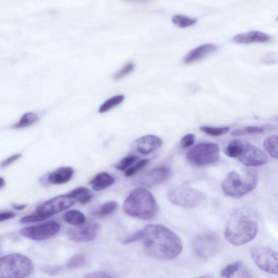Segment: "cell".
<instances>
[{
	"instance_id": "obj_36",
	"label": "cell",
	"mask_w": 278,
	"mask_h": 278,
	"mask_svg": "<svg viewBox=\"0 0 278 278\" xmlns=\"http://www.w3.org/2000/svg\"><path fill=\"white\" fill-rule=\"evenodd\" d=\"M143 238V230L138 231L133 234H132L127 238H125L122 239H120V242L122 244L127 245L130 243H134L136 241L140 240Z\"/></svg>"
},
{
	"instance_id": "obj_4",
	"label": "cell",
	"mask_w": 278,
	"mask_h": 278,
	"mask_svg": "<svg viewBox=\"0 0 278 278\" xmlns=\"http://www.w3.org/2000/svg\"><path fill=\"white\" fill-rule=\"evenodd\" d=\"M258 183V177L254 170L245 169L241 173L232 171L228 174L221 184L226 195L240 198L253 191Z\"/></svg>"
},
{
	"instance_id": "obj_33",
	"label": "cell",
	"mask_w": 278,
	"mask_h": 278,
	"mask_svg": "<svg viewBox=\"0 0 278 278\" xmlns=\"http://www.w3.org/2000/svg\"><path fill=\"white\" fill-rule=\"evenodd\" d=\"M48 218L50 217L37 213V214L27 215V216L23 217L20 219V223L22 224L35 223V222L45 221Z\"/></svg>"
},
{
	"instance_id": "obj_39",
	"label": "cell",
	"mask_w": 278,
	"mask_h": 278,
	"mask_svg": "<svg viewBox=\"0 0 278 278\" xmlns=\"http://www.w3.org/2000/svg\"><path fill=\"white\" fill-rule=\"evenodd\" d=\"M44 272L48 274H57L61 272L62 268L60 266H46L43 268Z\"/></svg>"
},
{
	"instance_id": "obj_27",
	"label": "cell",
	"mask_w": 278,
	"mask_h": 278,
	"mask_svg": "<svg viewBox=\"0 0 278 278\" xmlns=\"http://www.w3.org/2000/svg\"><path fill=\"white\" fill-rule=\"evenodd\" d=\"M38 120V116L32 113L25 114L19 121L14 125L13 128L16 129L23 128L31 126Z\"/></svg>"
},
{
	"instance_id": "obj_20",
	"label": "cell",
	"mask_w": 278,
	"mask_h": 278,
	"mask_svg": "<svg viewBox=\"0 0 278 278\" xmlns=\"http://www.w3.org/2000/svg\"><path fill=\"white\" fill-rule=\"evenodd\" d=\"M63 219L66 223L75 226L83 225L86 221L85 215L78 210H72L66 212L64 215Z\"/></svg>"
},
{
	"instance_id": "obj_2",
	"label": "cell",
	"mask_w": 278,
	"mask_h": 278,
	"mask_svg": "<svg viewBox=\"0 0 278 278\" xmlns=\"http://www.w3.org/2000/svg\"><path fill=\"white\" fill-rule=\"evenodd\" d=\"M258 222L251 210L240 208L233 211L226 225L224 235L232 245L240 246L252 241L258 232Z\"/></svg>"
},
{
	"instance_id": "obj_38",
	"label": "cell",
	"mask_w": 278,
	"mask_h": 278,
	"mask_svg": "<svg viewBox=\"0 0 278 278\" xmlns=\"http://www.w3.org/2000/svg\"><path fill=\"white\" fill-rule=\"evenodd\" d=\"M22 157V155L20 154L13 155L5 160V161L1 163V166L2 167V168H5V167L8 166L14 162L18 161V160H19Z\"/></svg>"
},
{
	"instance_id": "obj_32",
	"label": "cell",
	"mask_w": 278,
	"mask_h": 278,
	"mask_svg": "<svg viewBox=\"0 0 278 278\" xmlns=\"http://www.w3.org/2000/svg\"><path fill=\"white\" fill-rule=\"evenodd\" d=\"M138 160L135 156H129L123 158L121 161L115 166V168L121 171H126L133 165Z\"/></svg>"
},
{
	"instance_id": "obj_8",
	"label": "cell",
	"mask_w": 278,
	"mask_h": 278,
	"mask_svg": "<svg viewBox=\"0 0 278 278\" xmlns=\"http://www.w3.org/2000/svg\"><path fill=\"white\" fill-rule=\"evenodd\" d=\"M168 197L174 205L190 208L197 206L205 199V194L189 187H179L168 193Z\"/></svg>"
},
{
	"instance_id": "obj_12",
	"label": "cell",
	"mask_w": 278,
	"mask_h": 278,
	"mask_svg": "<svg viewBox=\"0 0 278 278\" xmlns=\"http://www.w3.org/2000/svg\"><path fill=\"white\" fill-rule=\"evenodd\" d=\"M101 225L93 223L86 226H79L67 231L68 240L76 242H89L94 240L99 234Z\"/></svg>"
},
{
	"instance_id": "obj_30",
	"label": "cell",
	"mask_w": 278,
	"mask_h": 278,
	"mask_svg": "<svg viewBox=\"0 0 278 278\" xmlns=\"http://www.w3.org/2000/svg\"><path fill=\"white\" fill-rule=\"evenodd\" d=\"M264 131L262 127L256 126H248L243 128H239L233 131L231 135L233 136H240L246 134L261 133Z\"/></svg>"
},
{
	"instance_id": "obj_34",
	"label": "cell",
	"mask_w": 278,
	"mask_h": 278,
	"mask_svg": "<svg viewBox=\"0 0 278 278\" xmlns=\"http://www.w3.org/2000/svg\"><path fill=\"white\" fill-rule=\"evenodd\" d=\"M90 193H91V191L87 187H79L72 191L68 194L76 201H78Z\"/></svg>"
},
{
	"instance_id": "obj_17",
	"label": "cell",
	"mask_w": 278,
	"mask_h": 278,
	"mask_svg": "<svg viewBox=\"0 0 278 278\" xmlns=\"http://www.w3.org/2000/svg\"><path fill=\"white\" fill-rule=\"evenodd\" d=\"M271 37L266 33L258 31H253L246 33L236 35L233 38L235 42L240 44H251L255 43H267Z\"/></svg>"
},
{
	"instance_id": "obj_45",
	"label": "cell",
	"mask_w": 278,
	"mask_h": 278,
	"mask_svg": "<svg viewBox=\"0 0 278 278\" xmlns=\"http://www.w3.org/2000/svg\"><path fill=\"white\" fill-rule=\"evenodd\" d=\"M277 20H278V16H277Z\"/></svg>"
},
{
	"instance_id": "obj_24",
	"label": "cell",
	"mask_w": 278,
	"mask_h": 278,
	"mask_svg": "<svg viewBox=\"0 0 278 278\" xmlns=\"http://www.w3.org/2000/svg\"><path fill=\"white\" fill-rule=\"evenodd\" d=\"M124 99V96L119 95L111 97L109 99L104 102L99 110L100 114L108 112L110 110L120 105Z\"/></svg>"
},
{
	"instance_id": "obj_28",
	"label": "cell",
	"mask_w": 278,
	"mask_h": 278,
	"mask_svg": "<svg viewBox=\"0 0 278 278\" xmlns=\"http://www.w3.org/2000/svg\"><path fill=\"white\" fill-rule=\"evenodd\" d=\"M242 266L241 261H237L229 264L221 271V275L224 277H232L237 273Z\"/></svg>"
},
{
	"instance_id": "obj_16",
	"label": "cell",
	"mask_w": 278,
	"mask_h": 278,
	"mask_svg": "<svg viewBox=\"0 0 278 278\" xmlns=\"http://www.w3.org/2000/svg\"><path fill=\"white\" fill-rule=\"evenodd\" d=\"M218 47L212 44L200 45L187 53L184 58L185 64H190L192 62L202 59L213 52L217 51Z\"/></svg>"
},
{
	"instance_id": "obj_6",
	"label": "cell",
	"mask_w": 278,
	"mask_h": 278,
	"mask_svg": "<svg viewBox=\"0 0 278 278\" xmlns=\"http://www.w3.org/2000/svg\"><path fill=\"white\" fill-rule=\"evenodd\" d=\"M220 149L215 143H201L187 153L186 158L191 164L204 166L217 163L220 158Z\"/></svg>"
},
{
	"instance_id": "obj_46",
	"label": "cell",
	"mask_w": 278,
	"mask_h": 278,
	"mask_svg": "<svg viewBox=\"0 0 278 278\" xmlns=\"http://www.w3.org/2000/svg\"><path fill=\"white\" fill-rule=\"evenodd\" d=\"M277 120H278V118H277Z\"/></svg>"
},
{
	"instance_id": "obj_19",
	"label": "cell",
	"mask_w": 278,
	"mask_h": 278,
	"mask_svg": "<svg viewBox=\"0 0 278 278\" xmlns=\"http://www.w3.org/2000/svg\"><path fill=\"white\" fill-rule=\"evenodd\" d=\"M115 183V178L109 173L105 172H101L96 175L89 182L93 190L100 191L108 188Z\"/></svg>"
},
{
	"instance_id": "obj_22",
	"label": "cell",
	"mask_w": 278,
	"mask_h": 278,
	"mask_svg": "<svg viewBox=\"0 0 278 278\" xmlns=\"http://www.w3.org/2000/svg\"><path fill=\"white\" fill-rule=\"evenodd\" d=\"M117 206L116 201H108L95 210L93 214L97 217H105L115 212Z\"/></svg>"
},
{
	"instance_id": "obj_37",
	"label": "cell",
	"mask_w": 278,
	"mask_h": 278,
	"mask_svg": "<svg viewBox=\"0 0 278 278\" xmlns=\"http://www.w3.org/2000/svg\"><path fill=\"white\" fill-rule=\"evenodd\" d=\"M196 135L193 134H187L180 141V145L183 148L191 147L195 141Z\"/></svg>"
},
{
	"instance_id": "obj_23",
	"label": "cell",
	"mask_w": 278,
	"mask_h": 278,
	"mask_svg": "<svg viewBox=\"0 0 278 278\" xmlns=\"http://www.w3.org/2000/svg\"><path fill=\"white\" fill-rule=\"evenodd\" d=\"M264 148L269 155L278 159V135H271L265 139Z\"/></svg>"
},
{
	"instance_id": "obj_42",
	"label": "cell",
	"mask_w": 278,
	"mask_h": 278,
	"mask_svg": "<svg viewBox=\"0 0 278 278\" xmlns=\"http://www.w3.org/2000/svg\"><path fill=\"white\" fill-rule=\"evenodd\" d=\"M93 194L90 193L88 195L83 197L81 199L78 200L79 202L81 204H86L89 202L93 198Z\"/></svg>"
},
{
	"instance_id": "obj_5",
	"label": "cell",
	"mask_w": 278,
	"mask_h": 278,
	"mask_svg": "<svg viewBox=\"0 0 278 278\" xmlns=\"http://www.w3.org/2000/svg\"><path fill=\"white\" fill-rule=\"evenodd\" d=\"M33 270L31 260L22 254H9L0 259V277L3 278L27 277Z\"/></svg>"
},
{
	"instance_id": "obj_18",
	"label": "cell",
	"mask_w": 278,
	"mask_h": 278,
	"mask_svg": "<svg viewBox=\"0 0 278 278\" xmlns=\"http://www.w3.org/2000/svg\"><path fill=\"white\" fill-rule=\"evenodd\" d=\"M74 173V170L71 167H61L50 174L48 181L54 185L63 184L72 180Z\"/></svg>"
},
{
	"instance_id": "obj_14",
	"label": "cell",
	"mask_w": 278,
	"mask_h": 278,
	"mask_svg": "<svg viewBox=\"0 0 278 278\" xmlns=\"http://www.w3.org/2000/svg\"><path fill=\"white\" fill-rule=\"evenodd\" d=\"M171 175V170L161 167L150 171L141 180L140 184L146 186H156L166 181Z\"/></svg>"
},
{
	"instance_id": "obj_11",
	"label": "cell",
	"mask_w": 278,
	"mask_h": 278,
	"mask_svg": "<svg viewBox=\"0 0 278 278\" xmlns=\"http://www.w3.org/2000/svg\"><path fill=\"white\" fill-rule=\"evenodd\" d=\"M76 203V200L69 194L60 195L45 201L36 208L37 213L51 218L54 214L63 212Z\"/></svg>"
},
{
	"instance_id": "obj_35",
	"label": "cell",
	"mask_w": 278,
	"mask_h": 278,
	"mask_svg": "<svg viewBox=\"0 0 278 278\" xmlns=\"http://www.w3.org/2000/svg\"><path fill=\"white\" fill-rule=\"evenodd\" d=\"M134 68V64L133 62H129L125 65L120 71L117 72L114 76L115 80H120L125 76L130 74Z\"/></svg>"
},
{
	"instance_id": "obj_15",
	"label": "cell",
	"mask_w": 278,
	"mask_h": 278,
	"mask_svg": "<svg viewBox=\"0 0 278 278\" xmlns=\"http://www.w3.org/2000/svg\"><path fill=\"white\" fill-rule=\"evenodd\" d=\"M163 141L159 137L147 135L138 138L135 142L137 151L143 155H149L162 147Z\"/></svg>"
},
{
	"instance_id": "obj_21",
	"label": "cell",
	"mask_w": 278,
	"mask_h": 278,
	"mask_svg": "<svg viewBox=\"0 0 278 278\" xmlns=\"http://www.w3.org/2000/svg\"><path fill=\"white\" fill-rule=\"evenodd\" d=\"M245 144L239 139H235L229 143L225 150L226 156L230 158H238L242 155Z\"/></svg>"
},
{
	"instance_id": "obj_1",
	"label": "cell",
	"mask_w": 278,
	"mask_h": 278,
	"mask_svg": "<svg viewBox=\"0 0 278 278\" xmlns=\"http://www.w3.org/2000/svg\"><path fill=\"white\" fill-rule=\"evenodd\" d=\"M146 252L160 260L176 258L183 250L181 240L164 226L150 225L143 229V238Z\"/></svg>"
},
{
	"instance_id": "obj_40",
	"label": "cell",
	"mask_w": 278,
	"mask_h": 278,
	"mask_svg": "<svg viewBox=\"0 0 278 278\" xmlns=\"http://www.w3.org/2000/svg\"><path fill=\"white\" fill-rule=\"evenodd\" d=\"M85 277L88 278H107V277H112L108 273L102 271H96V272H93L87 274L85 276Z\"/></svg>"
},
{
	"instance_id": "obj_31",
	"label": "cell",
	"mask_w": 278,
	"mask_h": 278,
	"mask_svg": "<svg viewBox=\"0 0 278 278\" xmlns=\"http://www.w3.org/2000/svg\"><path fill=\"white\" fill-rule=\"evenodd\" d=\"M150 162L149 159H143L134 164L125 172V176L130 177L135 175L138 172L143 169Z\"/></svg>"
},
{
	"instance_id": "obj_41",
	"label": "cell",
	"mask_w": 278,
	"mask_h": 278,
	"mask_svg": "<svg viewBox=\"0 0 278 278\" xmlns=\"http://www.w3.org/2000/svg\"><path fill=\"white\" fill-rule=\"evenodd\" d=\"M16 216V214L15 213L11 212H5L1 213V214H0V221L3 222L15 218Z\"/></svg>"
},
{
	"instance_id": "obj_44",
	"label": "cell",
	"mask_w": 278,
	"mask_h": 278,
	"mask_svg": "<svg viewBox=\"0 0 278 278\" xmlns=\"http://www.w3.org/2000/svg\"><path fill=\"white\" fill-rule=\"evenodd\" d=\"M0 182H1V185H0V189H2L6 185L5 180L3 177H1V181H0Z\"/></svg>"
},
{
	"instance_id": "obj_25",
	"label": "cell",
	"mask_w": 278,
	"mask_h": 278,
	"mask_svg": "<svg viewBox=\"0 0 278 278\" xmlns=\"http://www.w3.org/2000/svg\"><path fill=\"white\" fill-rule=\"evenodd\" d=\"M172 22L177 27L185 29L195 25L197 22V19L182 15H176L172 17Z\"/></svg>"
},
{
	"instance_id": "obj_7",
	"label": "cell",
	"mask_w": 278,
	"mask_h": 278,
	"mask_svg": "<svg viewBox=\"0 0 278 278\" xmlns=\"http://www.w3.org/2000/svg\"><path fill=\"white\" fill-rule=\"evenodd\" d=\"M252 259L260 269L278 275V251L266 246H255L251 250Z\"/></svg>"
},
{
	"instance_id": "obj_10",
	"label": "cell",
	"mask_w": 278,
	"mask_h": 278,
	"mask_svg": "<svg viewBox=\"0 0 278 278\" xmlns=\"http://www.w3.org/2000/svg\"><path fill=\"white\" fill-rule=\"evenodd\" d=\"M60 227L57 222L48 221L45 223L23 228L20 233L24 238L34 241L50 239L57 234Z\"/></svg>"
},
{
	"instance_id": "obj_29",
	"label": "cell",
	"mask_w": 278,
	"mask_h": 278,
	"mask_svg": "<svg viewBox=\"0 0 278 278\" xmlns=\"http://www.w3.org/2000/svg\"><path fill=\"white\" fill-rule=\"evenodd\" d=\"M230 128L228 127H212L204 126L200 127V130L204 132L208 135L212 136H220L225 135L228 133Z\"/></svg>"
},
{
	"instance_id": "obj_13",
	"label": "cell",
	"mask_w": 278,
	"mask_h": 278,
	"mask_svg": "<svg viewBox=\"0 0 278 278\" xmlns=\"http://www.w3.org/2000/svg\"><path fill=\"white\" fill-rule=\"evenodd\" d=\"M238 159L243 165L247 167L261 166L268 161L265 152L248 143L245 144V149Z\"/></svg>"
},
{
	"instance_id": "obj_43",
	"label": "cell",
	"mask_w": 278,
	"mask_h": 278,
	"mask_svg": "<svg viewBox=\"0 0 278 278\" xmlns=\"http://www.w3.org/2000/svg\"><path fill=\"white\" fill-rule=\"evenodd\" d=\"M12 207L13 208V210H15L16 211H21L24 210L25 208L27 206V204H17L16 203H12L11 204Z\"/></svg>"
},
{
	"instance_id": "obj_3",
	"label": "cell",
	"mask_w": 278,
	"mask_h": 278,
	"mask_svg": "<svg viewBox=\"0 0 278 278\" xmlns=\"http://www.w3.org/2000/svg\"><path fill=\"white\" fill-rule=\"evenodd\" d=\"M123 210L131 217L148 220L156 216L158 206L150 192L144 188H137L132 191L124 201Z\"/></svg>"
},
{
	"instance_id": "obj_26",
	"label": "cell",
	"mask_w": 278,
	"mask_h": 278,
	"mask_svg": "<svg viewBox=\"0 0 278 278\" xmlns=\"http://www.w3.org/2000/svg\"><path fill=\"white\" fill-rule=\"evenodd\" d=\"M86 261V256L84 254H76L68 260L66 266L70 269H78L85 266Z\"/></svg>"
},
{
	"instance_id": "obj_9",
	"label": "cell",
	"mask_w": 278,
	"mask_h": 278,
	"mask_svg": "<svg viewBox=\"0 0 278 278\" xmlns=\"http://www.w3.org/2000/svg\"><path fill=\"white\" fill-rule=\"evenodd\" d=\"M221 242L217 235L206 234L199 236L193 243L194 252L200 258L207 260L220 252Z\"/></svg>"
}]
</instances>
